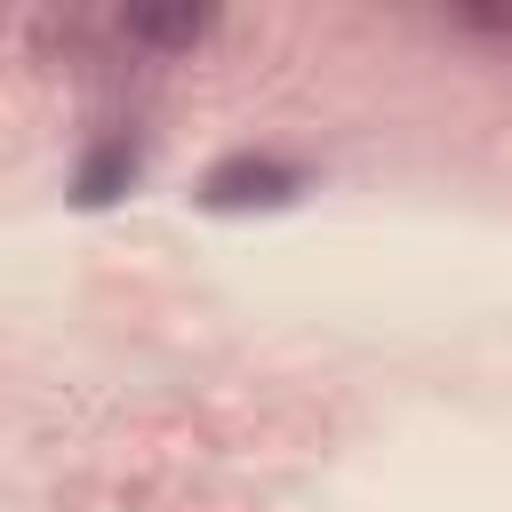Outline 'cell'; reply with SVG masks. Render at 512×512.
I'll use <instances>...</instances> for the list:
<instances>
[{
    "mask_svg": "<svg viewBox=\"0 0 512 512\" xmlns=\"http://www.w3.org/2000/svg\"><path fill=\"white\" fill-rule=\"evenodd\" d=\"M136 168H144V160H136V144H128V136H104V144L80 160L72 200H80V208H104V200H120V192L136 184Z\"/></svg>",
    "mask_w": 512,
    "mask_h": 512,
    "instance_id": "2",
    "label": "cell"
},
{
    "mask_svg": "<svg viewBox=\"0 0 512 512\" xmlns=\"http://www.w3.org/2000/svg\"><path fill=\"white\" fill-rule=\"evenodd\" d=\"M304 192V168H288V160H272V152H232V160H216L208 176H200V208H216V216H240V208H288Z\"/></svg>",
    "mask_w": 512,
    "mask_h": 512,
    "instance_id": "1",
    "label": "cell"
},
{
    "mask_svg": "<svg viewBox=\"0 0 512 512\" xmlns=\"http://www.w3.org/2000/svg\"><path fill=\"white\" fill-rule=\"evenodd\" d=\"M120 24H128V40H152V48H192V40L216 24V8H192V0H176V8H128Z\"/></svg>",
    "mask_w": 512,
    "mask_h": 512,
    "instance_id": "3",
    "label": "cell"
}]
</instances>
